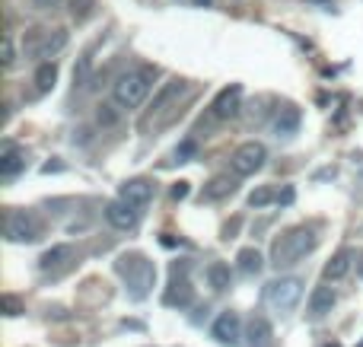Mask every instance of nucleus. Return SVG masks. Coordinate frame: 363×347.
<instances>
[{
    "label": "nucleus",
    "instance_id": "nucleus-9",
    "mask_svg": "<svg viewBox=\"0 0 363 347\" xmlns=\"http://www.w3.org/2000/svg\"><path fill=\"white\" fill-rule=\"evenodd\" d=\"M106 220L112 223L115 229H121V233H128V229H134L140 223V207H134V204L128 201H108L106 204Z\"/></svg>",
    "mask_w": 363,
    "mask_h": 347
},
{
    "label": "nucleus",
    "instance_id": "nucleus-26",
    "mask_svg": "<svg viewBox=\"0 0 363 347\" xmlns=\"http://www.w3.org/2000/svg\"><path fill=\"white\" fill-rule=\"evenodd\" d=\"M191 157H198V147H194L191 140H185V144L176 147V153H172V159H176V163H188Z\"/></svg>",
    "mask_w": 363,
    "mask_h": 347
},
{
    "label": "nucleus",
    "instance_id": "nucleus-19",
    "mask_svg": "<svg viewBox=\"0 0 363 347\" xmlns=\"http://www.w3.org/2000/svg\"><path fill=\"white\" fill-rule=\"evenodd\" d=\"M163 300H166V306H188L191 303V287H188V280L185 278L179 280V274H172V284Z\"/></svg>",
    "mask_w": 363,
    "mask_h": 347
},
{
    "label": "nucleus",
    "instance_id": "nucleus-10",
    "mask_svg": "<svg viewBox=\"0 0 363 347\" xmlns=\"http://www.w3.org/2000/svg\"><path fill=\"white\" fill-rule=\"evenodd\" d=\"M153 191H157V185H153L150 178H128V182L121 185L118 198L134 204V207H147V204L153 201Z\"/></svg>",
    "mask_w": 363,
    "mask_h": 347
},
{
    "label": "nucleus",
    "instance_id": "nucleus-27",
    "mask_svg": "<svg viewBox=\"0 0 363 347\" xmlns=\"http://www.w3.org/2000/svg\"><path fill=\"white\" fill-rule=\"evenodd\" d=\"M13 61H16V48H13V38L4 35V67H13Z\"/></svg>",
    "mask_w": 363,
    "mask_h": 347
},
{
    "label": "nucleus",
    "instance_id": "nucleus-8",
    "mask_svg": "<svg viewBox=\"0 0 363 347\" xmlns=\"http://www.w3.org/2000/svg\"><path fill=\"white\" fill-rule=\"evenodd\" d=\"M211 338L217 344H223V347H239L242 344V319H239V312H233V309H226V312H220L217 319H213V325H211Z\"/></svg>",
    "mask_w": 363,
    "mask_h": 347
},
{
    "label": "nucleus",
    "instance_id": "nucleus-31",
    "mask_svg": "<svg viewBox=\"0 0 363 347\" xmlns=\"http://www.w3.org/2000/svg\"><path fill=\"white\" fill-rule=\"evenodd\" d=\"M6 309H10V316H19V306H16V300L13 297H6Z\"/></svg>",
    "mask_w": 363,
    "mask_h": 347
},
{
    "label": "nucleus",
    "instance_id": "nucleus-6",
    "mask_svg": "<svg viewBox=\"0 0 363 347\" xmlns=\"http://www.w3.org/2000/svg\"><path fill=\"white\" fill-rule=\"evenodd\" d=\"M4 236L10 242H38L42 239V223L29 210H6L4 217Z\"/></svg>",
    "mask_w": 363,
    "mask_h": 347
},
{
    "label": "nucleus",
    "instance_id": "nucleus-29",
    "mask_svg": "<svg viewBox=\"0 0 363 347\" xmlns=\"http://www.w3.org/2000/svg\"><path fill=\"white\" fill-rule=\"evenodd\" d=\"M57 4H61V0H32V6H35V10H55Z\"/></svg>",
    "mask_w": 363,
    "mask_h": 347
},
{
    "label": "nucleus",
    "instance_id": "nucleus-33",
    "mask_svg": "<svg viewBox=\"0 0 363 347\" xmlns=\"http://www.w3.org/2000/svg\"><path fill=\"white\" fill-rule=\"evenodd\" d=\"M332 347H338V344H332Z\"/></svg>",
    "mask_w": 363,
    "mask_h": 347
},
{
    "label": "nucleus",
    "instance_id": "nucleus-16",
    "mask_svg": "<svg viewBox=\"0 0 363 347\" xmlns=\"http://www.w3.org/2000/svg\"><path fill=\"white\" fill-rule=\"evenodd\" d=\"M335 309V290L332 287H315L309 297V316L313 319H325Z\"/></svg>",
    "mask_w": 363,
    "mask_h": 347
},
{
    "label": "nucleus",
    "instance_id": "nucleus-1",
    "mask_svg": "<svg viewBox=\"0 0 363 347\" xmlns=\"http://www.w3.org/2000/svg\"><path fill=\"white\" fill-rule=\"evenodd\" d=\"M315 246H319V236H315L313 227H294L274 239V246H271V265L290 268V265L306 258Z\"/></svg>",
    "mask_w": 363,
    "mask_h": 347
},
{
    "label": "nucleus",
    "instance_id": "nucleus-7",
    "mask_svg": "<svg viewBox=\"0 0 363 347\" xmlns=\"http://www.w3.org/2000/svg\"><path fill=\"white\" fill-rule=\"evenodd\" d=\"M264 159H268V150H264V144H258V140H249V144L236 147L230 157V169L236 178H245V176H255L258 169L264 166Z\"/></svg>",
    "mask_w": 363,
    "mask_h": 347
},
{
    "label": "nucleus",
    "instance_id": "nucleus-3",
    "mask_svg": "<svg viewBox=\"0 0 363 347\" xmlns=\"http://www.w3.org/2000/svg\"><path fill=\"white\" fill-rule=\"evenodd\" d=\"M153 89V70L150 67H138V70H128L115 80L112 86V102L118 108H140L144 99L150 96Z\"/></svg>",
    "mask_w": 363,
    "mask_h": 347
},
{
    "label": "nucleus",
    "instance_id": "nucleus-2",
    "mask_svg": "<svg viewBox=\"0 0 363 347\" xmlns=\"http://www.w3.org/2000/svg\"><path fill=\"white\" fill-rule=\"evenodd\" d=\"M115 271L125 278V287H128V297L131 300H147L153 290V284H157V268H153V261H147L140 252H128L121 255L118 261H115Z\"/></svg>",
    "mask_w": 363,
    "mask_h": 347
},
{
    "label": "nucleus",
    "instance_id": "nucleus-12",
    "mask_svg": "<svg viewBox=\"0 0 363 347\" xmlns=\"http://www.w3.org/2000/svg\"><path fill=\"white\" fill-rule=\"evenodd\" d=\"M185 89H188V83H185V80H179V76H176V80H169V83H163V86H160V93H157V96H153V106H150V115H163V112H166V108H169V106H172V102H176V99H179V96H182V93H185Z\"/></svg>",
    "mask_w": 363,
    "mask_h": 347
},
{
    "label": "nucleus",
    "instance_id": "nucleus-14",
    "mask_svg": "<svg viewBox=\"0 0 363 347\" xmlns=\"http://www.w3.org/2000/svg\"><path fill=\"white\" fill-rule=\"evenodd\" d=\"M23 169H26V150L6 144L4 153H0V176H4V178H16Z\"/></svg>",
    "mask_w": 363,
    "mask_h": 347
},
{
    "label": "nucleus",
    "instance_id": "nucleus-4",
    "mask_svg": "<svg viewBox=\"0 0 363 347\" xmlns=\"http://www.w3.org/2000/svg\"><path fill=\"white\" fill-rule=\"evenodd\" d=\"M67 42H70L67 29H45V25H35V29H29L23 35V51L32 61L48 64L51 57L67 48Z\"/></svg>",
    "mask_w": 363,
    "mask_h": 347
},
{
    "label": "nucleus",
    "instance_id": "nucleus-5",
    "mask_svg": "<svg viewBox=\"0 0 363 347\" xmlns=\"http://www.w3.org/2000/svg\"><path fill=\"white\" fill-rule=\"evenodd\" d=\"M303 297V278H274L264 284V303L277 312L296 309Z\"/></svg>",
    "mask_w": 363,
    "mask_h": 347
},
{
    "label": "nucleus",
    "instance_id": "nucleus-24",
    "mask_svg": "<svg viewBox=\"0 0 363 347\" xmlns=\"http://www.w3.org/2000/svg\"><path fill=\"white\" fill-rule=\"evenodd\" d=\"M277 198H281V195H277L274 188H255V191L249 195V207L262 210V207H268L271 201H277Z\"/></svg>",
    "mask_w": 363,
    "mask_h": 347
},
{
    "label": "nucleus",
    "instance_id": "nucleus-11",
    "mask_svg": "<svg viewBox=\"0 0 363 347\" xmlns=\"http://www.w3.org/2000/svg\"><path fill=\"white\" fill-rule=\"evenodd\" d=\"M239 99H242V86H239V83H233V86L220 89L217 99H213V106H211L213 118H220V121L233 118V115L239 112Z\"/></svg>",
    "mask_w": 363,
    "mask_h": 347
},
{
    "label": "nucleus",
    "instance_id": "nucleus-25",
    "mask_svg": "<svg viewBox=\"0 0 363 347\" xmlns=\"http://www.w3.org/2000/svg\"><path fill=\"white\" fill-rule=\"evenodd\" d=\"M96 121L106 127H115L118 125V106H115V102H102V106L96 108Z\"/></svg>",
    "mask_w": 363,
    "mask_h": 347
},
{
    "label": "nucleus",
    "instance_id": "nucleus-13",
    "mask_svg": "<svg viewBox=\"0 0 363 347\" xmlns=\"http://www.w3.org/2000/svg\"><path fill=\"white\" fill-rule=\"evenodd\" d=\"M67 261H74V246H67V242H57V246H51L48 252H42V258H38V268H42V271H57V268H64Z\"/></svg>",
    "mask_w": 363,
    "mask_h": 347
},
{
    "label": "nucleus",
    "instance_id": "nucleus-21",
    "mask_svg": "<svg viewBox=\"0 0 363 347\" xmlns=\"http://www.w3.org/2000/svg\"><path fill=\"white\" fill-rule=\"evenodd\" d=\"M296 127H300V112H296L294 106H287V108H281L277 112V118H274V134L277 137H290V134H296Z\"/></svg>",
    "mask_w": 363,
    "mask_h": 347
},
{
    "label": "nucleus",
    "instance_id": "nucleus-18",
    "mask_svg": "<svg viewBox=\"0 0 363 347\" xmlns=\"http://www.w3.org/2000/svg\"><path fill=\"white\" fill-rule=\"evenodd\" d=\"M236 191V182H233L230 176H217L211 178V182L204 185V191H201V201H217V198H226Z\"/></svg>",
    "mask_w": 363,
    "mask_h": 347
},
{
    "label": "nucleus",
    "instance_id": "nucleus-20",
    "mask_svg": "<svg viewBox=\"0 0 363 347\" xmlns=\"http://www.w3.org/2000/svg\"><path fill=\"white\" fill-rule=\"evenodd\" d=\"M236 268L245 274V278H255V274L264 268L262 252H258V249H242V252L236 255Z\"/></svg>",
    "mask_w": 363,
    "mask_h": 347
},
{
    "label": "nucleus",
    "instance_id": "nucleus-30",
    "mask_svg": "<svg viewBox=\"0 0 363 347\" xmlns=\"http://www.w3.org/2000/svg\"><path fill=\"white\" fill-rule=\"evenodd\" d=\"M185 195H188V182H179L176 188H172V198H176V201H182Z\"/></svg>",
    "mask_w": 363,
    "mask_h": 347
},
{
    "label": "nucleus",
    "instance_id": "nucleus-23",
    "mask_svg": "<svg viewBox=\"0 0 363 347\" xmlns=\"http://www.w3.org/2000/svg\"><path fill=\"white\" fill-rule=\"evenodd\" d=\"M55 80H57V67L51 61L42 64V67L35 70V89H38V93H48V89L55 86Z\"/></svg>",
    "mask_w": 363,
    "mask_h": 347
},
{
    "label": "nucleus",
    "instance_id": "nucleus-28",
    "mask_svg": "<svg viewBox=\"0 0 363 347\" xmlns=\"http://www.w3.org/2000/svg\"><path fill=\"white\" fill-rule=\"evenodd\" d=\"M93 13V0H74V16L77 19H86Z\"/></svg>",
    "mask_w": 363,
    "mask_h": 347
},
{
    "label": "nucleus",
    "instance_id": "nucleus-32",
    "mask_svg": "<svg viewBox=\"0 0 363 347\" xmlns=\"http://www.w3.org/2000/svg\"><path fill=\"white\" fill-rule=\"evenodd\" d=\"M357 271H360V278H363V261H360V268H357Z\"/></svg>",
    "mask_w": 363,
    "mask_h": 347
},
{
    "label": "nucleus",
    "instance_id": "nucleus-15",
    "mask_svg": "<svg viewBox=\"0 0 363 347\" xmlns=\"http://www.w3.org/2000/svg\"><path fill=\"white\" fill-rule=\"evenodd\" d=\"M252 347H271V338H274V329L264 316H252L249 319V331H245Z\"/></svg>",
    "mask_w": 363,
    "mask_h": 347
},
{
    "label": "nucleus",
    "instance_id": "nucleus-17",
    "mask_svg": "<svg viewBox=\"0 0 363 347\" xmlns=\"http://www.w3.org/2000/svg\"><path fill=\"white\" fill-rule=\"evenodd\" d=\"M204 278H207V284L213 287V290H230V284H233V271H230V265L226 261H211L207 265V271H204Z\"/></svg>",
    "mask_w": 363,
    "mask_h": 347
},
{
    "label": "nucleus",
    "instance_id": "nucleus-22",
    "mask_svg": "<svg viewBox=\"0 0 363 347\" xmlns=\"http://www.w3.org/2000/svg\"><path fill=\"white\" fill-rule=\"evenodd\" d=\"M351 261H354V255L347 252V249H341V252L325 265V280H341L347 271H351Z\"/></svg>",
    "mask_w": 363,
    "mask_h": 347
}]
</instances>
